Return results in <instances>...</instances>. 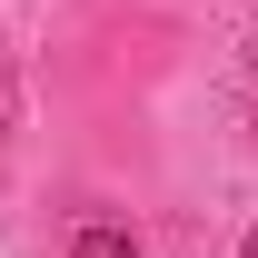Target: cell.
<instances>
[{
  "mask_svg": "<svg viewBox=\"0 0 258 258\" xmlns=\"http://www.w3.org/2000/svg\"><path fill=\"white\" fill-rule=\"evenodd\" d=\"M70 258H139V228H119V219H90L80 238H70Z\"/></svg>",
  "mask_w": 258,
  "mask_h": 258,
  "instance_id": "1",
  "label": "cell"
},
{
  "mask_svg": "<svg viewBox=\"0 0 258 258\" xmlns=\"http://www.w3.org/2000/svg\"><path fill=\"white\" fill-rule=\"evenodd\" d=\"M248 258H258V228H248Z\"/></svg>",
  "mask_w": 258,
  "mask_h": 258,
  "instance_id": "2",
  "label": "cell"
},
{
  "mask_svg": "<svg viewBox=\"0 0 258 258\" xmlns=\"http://www.w3.org/2000/svg\"><path fill=\"white\" fill-rule=\"evenodd\" d=\"M0 90H10V70H0Z\"/></svg>",
  "mask_w": 258,
  "mask_h": 258,
  "instance_id": "3",
  "label": "cell"
}]
</instances>
